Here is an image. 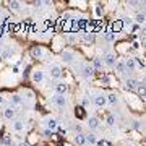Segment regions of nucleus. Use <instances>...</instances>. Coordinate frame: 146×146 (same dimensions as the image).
<instances>
[{
	"mask_svg": "<svg viewBox=\"0 0 146 146\" xmlns=\"http://www.w3.org/2000/svg\"><path fill=\"white\" fill-rule=\"evenodd\" d=\"M93 102H94V106H96L98 109H102V107H106V106H107V96H106V94H102V93L96 94V96L93 98Z\"/></svg>",
	"mask_w": 146,
	"mask_h": 146,
	"instance_id": "f257e3e1",
	"label": "nucleus"
},
{
	"mask_svg": "<svg viewBox=\"0 0 146 146\" xmlns=\"http://www.w3.org/2000/svg\"><path fill=\"white\" fill-rule=\"evenodd\" d=\"M138 84H140V81L136 78H125L123 80V88H125L127 91H136Z\"/></svg>",
	"mask_w": 146,
	"mask_h": 146,
	"instance_id": "f03ea898",
	"label": "nucleus"
},
{
	"mask_svg": "<svg viewBox=\"0 0 146 146\" xmlns=\"http://www.w3.org/2000/svg\"><path fill=\"white\" fill-rule=\"evenodd\" d=\"M52 102H54L55 107H58V109H65V107H67V98H65V96H60V94H54Z\"/></svg>",
	"mask_w": 146,
	"mask_h": 146,
	"instance_id": "7ed1b4c3",
	"label": "nucleus"
},
{
	"mask_svg": "<svg viewBox=\"0 0 146 146\" xmlns=\"http://www.w3.org/2000/svg\"><path fill=\"white\" fill-rule=\"evenodd\" d=\"M54 91L55 94H60V96H65L68 93V84L65 81H57V83L54 84Z\"/></svg>",
	"mask_w": 146,
	"mask_h": 146,
	"instance_id": "20e7f679",
	"label": "nucleus"
},
{
	"mask_svg": "<svg viewBox=\"0 0 146 146\" xmlns=\"http://www.w3.org/2000/svg\"><path fill=\"white\" fill-rule=\"evenodd\" d=\"M102 60H104L106 67H115V63H117V57H115L114 52H106Z\"/></svg>",
	"mask_w": 146,
	"mask_h": 146,
	"instance_id": "39448f33",
	"label": "nucleus"
},
{
	"mask_svg": "<svg viewBox=\"0 0 146 146\" xmlns=\"http://www.w3.org/2000/svg\"><path fill=\"white\" fill-rule=\"evenodd\" d=\"M49 75L54 80H60V76H62V67L60 65H50L49 67Z\"/></svg>",
	"mask_w": 146,
	"mask_h": 146,
	"instance_id": "423d86ee",
	"label": "nucleus"
},
{
	"mask_svg": "<svg viewBox=\"0 0 146 146\" xmlns=\"http://www.w3.org/2000/svg\"><path fill=\"white\" fill-rule=\"evenodd\" d=\"M3 117H5L7 120L15 122V119H16V110L13 109V106H8V107H5V109H3Z\"/></svg>",
	"mask_w": 146,
	"mask_h": 146,
	"instance_id": "0eeeda50",
	"label": "nucleus"
},
{
	"mask_svg": "<svg viewBox=\"0 0 146 146\" xmlns=\"http://www.w3.org/2000/svg\"><path fill=\"white\" fill-rule=\"evenodd\" d=\"M62 60L65 63H72L73 60H75V52L73 50H68V49H65V50H62Z\"/></svg>",
	"mask_w": 146,
	"mask_h": 146,
	"instance_id": "6e6552de",
	"label": "nucleus"
},
{
	"mask_svg": "<svg viewBox=\"0 0 146 146\" xmlns=\"http://www.w3.org/2000/svg\"><path fill=\"white\" fill-rule=\"evenodd\" d=\"M46 128L50 131H55L58 128V122L55 119H52V117H47L46 119Z\"/></svg>",
	"mask_w": 146,
	"mask_h": 146,
	"instance_id": "1a4fd4ad",
	"label": "nucleus"
},
{
	"mask_svg": "<svg viewBox=\"0 0 146 146\" xmlns=\"http://www.w3.org/2000/svg\"><path fill=\"white\" fill-rule=\"evenodd\" d=\"M73 143H75L76 146H84L86 145V135H83V133H75Z\"/></svg>",
	"mask_w": 146,
	"mask_h": 146,
	"instance_id": "9d476101",
	"label": "nucleus"
},
{
	"mask_svg": "<svg viewBox=\"0 0 146 146\" xmlns=\"http://www.w3.org/2000/svg\"><path fill=\"white\" fill-rule=\"evenodd\" d=\"M93 73H94L93 65H83V70H81V75H83V78L89 80L91 76H93Z\"/></svg>",
	"mask_w": 146,
	"mask_h": 146,
	"instance_id": "9b49d317",
	"label": "nucleus"
},
{
	"mask_svg": "<svg viewBox=\"0 0 146 146\" xmlns=\"http://www.w3.org/2000/svg\"><path fill=\"white\" fill-rule=\"evenodd\" d=\"M33 81H34V83H42V81H44V72H42V70H34V72H33Z\"/></svg>",
	"mask_w": 146,
	"mask_h": 146,
	"instance_id": "f8f14e48",
	"label": "nucleus"
},
{
	"mask_svg": "<svg viewBox=\"0 0 146 146\" xmlns=\"http://www.w3.org/2000/svg\"><path fill=\"white\" fill-rule=\"evenodd\" d=\"M125 65H127V72H135L136 68H138V63H136L135 58H127Z\"/></svg>",
	"mask_w": 146,
	"mask_h": 146,
	"instance_id": "ddd939ff",
	"label": "nucleus"
},
{
	"mask_svg": "<svg viewBox=\"0 0 146 146\" xmlns=\"http://www.w3.org/2000/svg\"><path fill=\"white\" fill-rule=\"evenodd\" d=\"M115 72L119 73V75H123V73L127 72V65H125V62L123 60H117V63H115Z\"/></svg>",
	"mask_w": 146,
	"mask_h": 146,
	"instance_id": "4468645a",
	"label": "nucleus"
},
{
	"mask_svg": "<svg viewBox=\"0 0 146 146\" xmlns=\"http://www.w3.org/2000/svg\"><path fill=\"white\" fill-rule=\"evenodd\" d=\"M88 127L91 130H98L99 128V119L98 117H89L88 119Z\"/></svg>",
	"mask_w": 146,
	"mask_h": 146,
	"instance_id": "2eb2a0df",
	"label": "nucleus"
},
{
	"mask_svg": "<svg viewBox=\"0 0 146 146\" xmlns=\"http://www.w3.org/2000/svg\"><path fill=\"white\" fill-rule=\"evenodd\" d=\"M31 55H33L34 58H42V55H44V50H42L39 46H34V47L31 49Z\"/></svg>",
	"mask_w": 146,
	"mask_h": 146,
	"instance_id": "dca6fc26",
	"label": "nucleus"
},
{
	"mask_svg": "<svg viewBox=\"0 0 146 146\" xmlns=\"http://www.w3.org/2000/svg\"><path fill=\"white\" fill-rule=\"evenodd\" d=\"M102 67H104V60H102V58H99V57L93 58V68H94V72L102 70Z\"/></svg>",
	"mask_w": 146,
	"mask_h": 146,
	"instance_id": "f3484780",
	"label": "nucleus"
},
{
	"mask_svg": "<svg viewBox=\"0 0 146 146\" xmlns=\"http://www.w3.org/2000/svg\"><path fill=\"white\" fill-rule=\"evenodd\" d=\"M107 104L117 106V104H119V96H117L115 93H110L109 96H107Z\"/></svg>",
	"mask_w": 146,
	"mask_h": 146,
	"instance_id": "a211bd4d",
	"label": "nucleus"
},
{
	"mask_svg": "<svg viewBox=\"0 0 146 146\" xmlns=\"http://www.w3.org/2000/svg\"><path fill=\"white\" fill-rule=\"evenodd\" d=\"M136 94L140 96V98H146V83H141L138 84V88H136Z\"/></svg>",
	"mask_w": 146,
	"mask_h": 146,
	"instance_id": "6ab92c4d",
	"label": "nucleus"
},
{
	"mask_svg": "<svg viewBox=\"0 0 146 146\" xmlns=\"http://www.w3.org/2000/svg\"><path fill=\"white\" fill-rule=\"evenodd\" d=\"M135 21L138 23V25H145L146 23V13L145 11H138L135 16Z\"/></svg>",
	"mask_w": 146,
	"mask_h": 146,
	"instance_id": "aec40b11",
	"label": "nucleus"
},
{
	"mask_svg": "<svg viewBox=\"0 0 146 146\" xmlns=\"http://www.w3.org/2000/svg\"><path fill=\"white\" fill-rule=\"evenodd\" d=\"M13 130L15 131H23L25 130V122H23V120H15V122H13Z\"/></svg>",
	"mask_w": 146,
	"mask_h": 146,
	"instance_id": "412c9836",
	"label": "nucleus"
},
{
	"mask_svg": "<svg viewBox=\"0 0 146 146\" xmlns=\"http://www.w3.org/2000/svg\"><path fill=\"white\" fill-rule=\"evenodd\" d=\"M98 136L94 135V133H88V135H86V143H88V145H98Z\"/></svg>",
	"mask_w": 146,
	"mask_h": 146,
	"instance_id": "4be33fe9",
	"label": "nucleus"
},
{
	"mask_svg": "<svg viewBox=\"0 0 146 146\" xmlns=\"http://www.w3.org/2000/svg\"><path fill=\"white\" fill-rule=\"evenodd\" d=\"M10 102H11V106H20L21 102H23V98H21L20 94H13L11 99H10Z\"/></svg>",
	"mask_w": 146,
	"mask_h": 146,
	"instance_id": "5701e85b",
	"label": "nucleus"
},
{
	"mask_svg": "<svg viewBox=\"0 0 146 146\" xmlns=\"http://www.w3.org/2000/svg\"><path fill=\"white\" fill-rule=\"evenodd\" d=\"M104 39L107 42H114L115 39H117V34H115L114 31H109V33H106V34H104Z\"/></svg>",
	"mask_w": 146,
	"mask_h": 146,
	"instance_id": "b1692460",
	"label": "nucleus"
},
{
	"mask_svg": "<svg viewBox=\"0 0 146 146\" xmlns=\"http://www.w3.org/2000/svg\"><path fill=\"white\" fill-rule=\"evenodd\" d=\"M106 122H107V125L109 127H114L115 125V117L112 114H107V119H106Z\"/></svg>",
	"mask_w": 146,
	"mask_h": 146,
	"instance_id": "393cba45",
	"label": "nucleus"
},
{
	"mask_svg": "<svg viewBox=\"0 0 146 146\" xmlns=\"http://www.w3.org/2000/svg\"><path fill=\"white\" fill-rule=\"evenodd\" d=\"M8 5H10V10L18 11V10H20V7H21V3H20V2H10Z\"/></svg>",
	"mask_w": 146,
	"mask_h": 146,
	"instance_id": "a878e982",
	"label": "nucleus"
},
{
	"mask_svg": "<svg viewBox=\"0 0 146 146\" xmlns=\"http://www.w3.org/2000/svg\"><path fill=\"white\" fill-rule=\"evenodd\" d=\"M140 36H141V39H146V26L140 28Z\"/></svg>",
	"mask_w": 146,
	"mask_h": 146,
	"instance_id": "bb28decb",
	"label": "nucleus"
},
{
	"mask_svg": "<svg viewBox=\"0 0 146 146\" xmlns=\"http://www.w3.org/2000/svg\"><path fill=\"white\" fill-rule=\"evenodd\" d=\"M11 54H13V49H7L5 52L2 54V57H5V58H7V57H10Z\"/></svg>",
	"mask_w": 146,
	"mask_h": 146,
	"instance_id": "cd10ccee",
	"label": "nucleus"
},
{
	"mask_svg": "<svg viewBox=\"0 0 146 146\" xmlns=\"http://www.w3.org/2000/svg\"><path fill=\"white\" fill-rule=\"evenodd\" d=\"M2 143H3V145H7V146H11V140L8 138V136H7V138H3V141H2Z\"/></svg>",
	"mask_w": 146,
	"mask_h": 146,
	"instance_id": "c85d7f7f",
	"label": "nucleus"
},
{
	"mask_svg": "<svg viewBox=\"0 0 146 146\" xmlns=\"http://www.w3.org/2000/svg\"><path fill=\"white\" fill-rule=\"evenodd\" d=\"M89 102H91L89 98H83V101H81V104H83V106H89Z\"/></svg>",
	"mask_w": 146,
	"mask_h": 146,
	"instance_id": "c756f323",
	"label": "nucleus"
},
{
	"mask_svg": "<svg viewBox=\"0 0 146 146\" xmlns=\"http://www.w3.org/2000/svg\"><path fill=\"white\" fill-rule=\"evenodd\" d=\"M123 25H125V26H130L131 20H130V18H123Z\"/></svg>",
	"mask_w": 146,
	"mask_h": 146,
	"instance_id": "7c9ffc66",
	"label": "nucleus"
},
{
	"mask_svg": "<svg viewBox=\"0 0 146 146\" xmlns=\"http://www.w3.org/2000/svg\"><path fill=\"white\" fill-rule=\"evenodd\" d=\"M52 133H54V131L47 130V128H46V130H44V135H46V136H52Z\"/></svg>",
	"mask_w": 146,
	"mask_h": 146,
	"instance_id": "2f4dec72",
	"label": "nucleus"
},
{
	"mask_svg": "<svg viewBox=\"0 0 146 146\" xmlns=\"http://www.w3.org/2000/svg\"><path fill=\"white\" fill-rule=\"evenodd\" d=\"M138 127H140V122H138V120H135V122H133V128H138Z\"/></svg>",
	"mask_w": 146,
	"mask_h": 146,
	"instance_id": "473e14b6",
	"label": "nucleus"
},
{
	"mask_svg": "<svg viewBox=\"0 0 146 146\" xmlns=\"http://www.w3.org/2000/svg\"><path fill=\"white\" fill-rule=\"evenodd\" d=\"M16 146H29V145H28V143H25V141H20Z\"/></svg>",
	"mask_w": 146,
	"mask_h": 146,
	"instance_id": "72a5a7b5",
	"label": "nucleus"
},
{
	"mask_svg": "<svg viewBox=\"0 0 146 146\" xmlns=\"http://www.w3.org/2000/svg\"><path fill=\"white\" fill-rule=\"evenodd\" d=\"M96 15H101V7H96Z\"/></svg>",
	"mask_w": 146,
	"mask_h": 146,
	"instance_id": "f704fd0d",
	"label": "nucleus"
},
{
	"mask_svg": "<svg viewBox=\"0 0 146 146\" xmlns=\"http://www.w3.org/2000/svg\"><path fill=\"white\" fill-rule=\"evenodd\" d=\"M2 102H3V98H2V96H0V104H2Z\"/></svg>",
	"mask_w": 146,
	"mask_h": 146,
	"instance_id": "c9c22d12",
	"label": "nucleus"
},
{
	"mask_svg": "<svg viewBox=\"0 0 146 146\" xmlns=\"http://www.w3.org/2000/svg\"><path fill=\"white\" fill-rule=\"evenodd\" d=\"M0 146H5V145H3V143H2V141H0Z\"/></svg>",
	"mask_w": 146,
	"mask_h": 146,
	"instance_id": "e433bc0d",
	"label": "nucleus"
},
{
	"mask_svg": "<svg viewBox=\"0 0 146 146\" xmlns=\"http://www.w3.org/2000/svg\"><path fill=\"white\" fill-rule=\"evenodd\" d=\"M0 15H2V7H0Z\"/></svg>",
	"mask_w": 146,
	"mask_h": 146,
	"instance_id": "4c0bfd02",
	"label": "nucleus"
},
{
	"mask_svg": "<svg viewBox=\"0 0 146 146\" xmlns=\"http://www.w3.org/2000/svg\"><path fill=\"white\" fill-rule=\"evenodd\" d=\"M0 47H2V39H0Z\"/></svg>",
	"mask_w": 146,
	"mask_h": 146,
	"instance_id": "58836bf2",
	"label": "nucleus"
},
{
	"mask_svg": "<svg viewBox=\"0 0 146 146\" xmlns=\"http://www.w3.org/2000/svg\"><path fill=\"white\" fill-rule=\"evenodd\" d=\"M0 60H2V54H0Z\"/></svg>",
	"mask_w": 146,
	"mask_h": 146,
	"instance_id": "ea45409f",
	"label": "nucleus"
}]
</instances>
